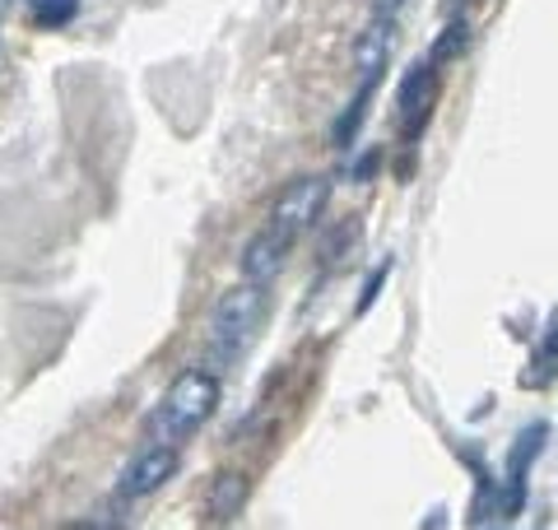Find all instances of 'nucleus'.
I'll return each instance as SVG.
<instances>
[{
	"label": "nucleus",
	"mask_w": 558,
	"mask_h": 530,
	"mask_svg": "<svg viewBox=\"0 0 558 530\" xmlns=\"http://www.w3.org/2000/svg\"><path fill=\"white\" fill-rule=\"evenodd\" d=\"M219 410V377L205 368H186V373L168 386L163 405L149 419V433L159 442H186L201 423Z\"/></svg>",
	"instance_id": "obj_1"
},
{
	"label": "nucleus",
	"mask_w": 558,
	"mask_h": 530,
	"mask_svg": "<svg viewBox=\"0 0 558 530\" xmlns=\"http://www.w3.org/2000/svg\"><path fill=\"white\" fill-rule=\"evenodd\" d=\"M266 312H270L266 285H252V279H242L238 289H229L215 303V345L219 349H242L260 330Z\"/></svg>",
	"instance_id": "obj_2"
},
{
	"label": "nucleus",
	"mask_w": 558,
	"mask_h": 530,
	"mask_svg": "<svg viewBox=\"0 0 558 530\" xmlns=\"http://www.w3.org/2000/svg\"><path fill=\"white\" fill-rule=\"evenodd\" d=\"M326 201H330V177H322V172L293 177L270 205V224L299 238L307 228H317V219L326 215Z\"/></svg>",
	"instance_id": "obj_3"
},
{
	"label": "nucleus",
	"mask_w": 558,
	"mask_h": 530,
	"mask_svg": "<svg viewBox=\"0 0 558 530\" xmlns=\"http://www.w3.org/2000/svg\"><path fill=\"white\" fill-rule=\"evenodd\" d=\"M433 103H438V65L424 57V61H414L405 70V80L396 84V117H400V131H405V140H414L418 131L428 127Z\"/></svg>",
	"instance_id": "obj_4"
},
{
	"label": "nucleus",
	"mask_w": 558,
	"mask_h": 530,
	"mask_svg": "<svg viewBox=\"0 0 558 530\" xmlns=\"http://www.w3.org/2000/svg\"><path fill=\"white\" fill-rule=\"evenodd\" d=\"M178 466H182L178 442H154V447H145L126 470H121L117 493L121 498H149V493H159L172 474H178Z\"/></svg>",
	"instance_id": "obj_5"
},
{
	"label": "nucleus",
	"mask_w": 558,
	"mask_h": 530,
	"mask_svg": "<svg viewBox=\"0 0 558 530\" xmlns=\"http://www.w3.org/2000/svg\"><path fill=\"white\" fill-rule=\"evenodd\" d=\"M289 252H293V233H284V228H266V233H256L247 246H242V279H252V285H270V279H279V270L289 265Z\"/></svg>",
	"instance_id": "obj_6"
},
{
	"label": "nucleus",
	"mask_w": 558,
	"mask_h": 530,
	"mask_svg": "<svg viewBox=\"0 0 558 530\" xmlns=\"http://www.w3.org/2000/svg\"><path fill=\"white\" fill-rule=\"evenodd\" d=\"M391 47H396V20H387V14H373L368 28L354 33V70L363 84H381Z\"/></svg>",
	"instance_id": "obj_7"
},
{
	"label": "nucleus",
	"mask_w": 558,
	"mask_h": 530,
	"mask_svg": "<svg viewBox=\"0 0 558 530\" xmlns=\"http://www.w3.org/2000/svg\"><path fill=\"white\" fill-rule=\"evenodd\" d=\"M247 493H252L247 474L223 470L219 480L209 484V493H205V511H209L215 521H233V517H242V507H247Z\"/></svg>",
	"instance_id": "obj_8"
},
{
	"label": "nucleus",
	"mask_w": 558,
	"mask_h": 530,
	"mask_svg": "<svg viewBox=\"0 0 558 530\" xmlns=\"http://www.w3.org/2000/svg\"><path fill=\"white\" fill-rule=\"evenodd\" d=\"M470 38H475V28H470V20H451L438 38H433V47H428V61L433 65H451V61H461L465 51H470Z\"/></svg>",
	"instance_id": "obj_9"
},
{
	"label": "nucleus",
	"mask_w": 558,
	"mask_h": 530,
	"mask_svg": "<svg viewBox=\"0 0 558 530\" xmlns=\"http://www.w3.org/2000/svg\"><path fill=\"white\" fill-rule=\"evenodd\" d=\"M373 94H377V84H359V98L349 103V108H344V117L336 121V131H330V140H336L340 149H349V145H354V135H359V127H363V112H368Z\"/></svg>",
	"instance_id": "obj_10"
},
{
	"label": "nucleus",
	"mask_w": 558,
	"mask_h": 530,
	"mask_svg": "<svg viewBox=\"0 0 558 530\" xmlns=\"http://www.w3.org/2000/svg\"><path fill=\"white\" fill-rule=\"evenodd\" d=\"M539 447H545V423H531V429L517 437V447H512V466H508L512 480H508V484H517V489L526 484V470H531V461H535Z\"/></svg>",
	"instance_id": "obj_11"
},
{
	"label": "nucleus",
	"mask_w": 558,
	"mask_h": 530,
	"mask_svg": "<svg viewBox=\"0 0 558 530\" xmlns=\"http://www.w3.org/2000/svg\"><path fill=\"white\" fill-rule=\"evenodd\" d=\"M75 14H80V0H43V5L33 10V24L38 28H65Z\"/></svg>",
	"instance_id": "obj_12"
},
{
	"label": "nucleus",
	"mask_w": 558,
	"mask_h": 530,
	"mask_svg": "<svg viewBox=\"0 0 558 530\" xmlns=\"http://www.w3.org/2000/svg\"><path fill=\"white\" fill-rule=\"evenodd\" d=\"M387 275H391V261H381L377 270L363 279V298H359V312H368L373 303H377V293H381V285H387Z\"/></svg>",
	"instance_id": "obj_13"
},
{
	"label": "nucleus",
	"mask_w": 558,
	"mask_h": 530,
	"mask_svg": "<svg viewBox=\"0 0 558 530\" xmlns=\"http://www.w3.org/2000/svg\"><path fill=\"white\" fill-rule=\"evenodd\" d=\"M535 363H558V308H554V316H549V330H545V340H539Z\"/></svg>",
	"instance_id": "obj_14"
},
{
	"label": "nucleus",
	"mask_w": 558,
	"mask_h": 530,
	"mask_svg": "<svg viewBox=\"0 0 558 530\" xmlns=\"http://www.w3.org/2000/svg\"><path fill=\"white\" fill-rule=\"evenodd\" d=\"M373 5V14H387V20H396V10L405 5V0H368Z\"/></svg>",
	"instance_id": "obj_15"
},
{
	"label": "nucleus",
	"mask_w": 558,
	"mask_h": 530,
	"mask_svg": "<svg viewBox=\"0 0 558 530\" xmlns=\"http://www.w3.org/2000/svg\"><path fill=\"white\" fill-rule=\"evenodd\" d=\"M24 5H33V10H38V5H43V0H24Z\"/></svg>",
	"instance_id": "obj_16"
}]
</instances>
